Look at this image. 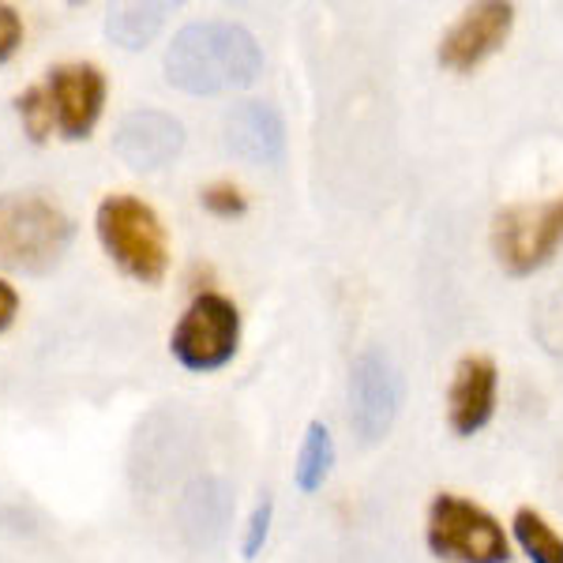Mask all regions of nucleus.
<instances>
[{
	"instance_id": "ddd939ff",
	"label": "nucleus",
	"mask_w": 563,
	"mask_h": 563,
	"mask_svg": "<svg viewBox=\"0 0 563 563\" xmlns=\"http://www.w3.org/2000/svg\"><path fill=\"white\" fill-rule=\"evenodd\" d=\"M496 410V365L488 357L459 361L448 395V421L459 435H474L493 421Z\"/></svg>"
},
{
	"instance_id": "6e6552de",
	"label": "nucleus",
	"mask_w": 563,
	"mask_h": 563,
	"mask_svg": "<svg viewBox=\"0 0 563 563\" xmlns=\"http://www.w3.org/2000/svg\"><path fill=\"white\" fill-rule=\"evenodd\" d=\"M515 26V8L507 0H485L470 4L459 15V23L443 34L440 42V65L448 71H474L507 42Z\"/></svg>"
},
{
	"instance_id": "412c9836",
	"label": "nucleus",
	"mask_w": 563,
	"mask_h": 563,
	"mask_svg": "<svg viewBox=\"0 0 563 563\" xmlns=\"http://www.w3.org/2000/svg\"><path fill=\"white\" fill-rule=\"evenodd\" d=\"M15 312H20V294H15L8 282H0V331H8V327H12Z\"/></svg>"
},
{
	"instance_id": "aec40b11",
	"label": "nucleus",
	"mask_w": 563,
	"mask_h": 563,
	"mask_svg": "<svg viewBox=\"0 0 563 563\" xmlns=\"http://www.w3.org/2000/svg\"><path fill=\"white\" fill-rule=\"evenodd\" d=\"M23 45V15L20 8L0 4V65L15 57V49Z\"/></svg>"
},
{
	"instance_id": "9d476101",
	"label": "nucleus",
	"mask_w": 563,
	"mask_h": 563,
	"mask_svg": "<svg viewBox=\"0 0 563 563\" xmlns=\"http://www.w3.org/2000/svg\"><path fill=\"white\" fill-rule=\"evenodd\" d=\"M180 147H185V129L177 117L162 113V109H132L113 129V154L140 174L169 166Z\"/></svg>"
},
{
	"instance_id": "a211bd4d",
	"label": "nucleus",
	"mask_w": 563,
	"mask_h": 563,
	"mask_svg": "<svg viewBox=\"0 0 563 563\" xmlns=\"http://www.w3.org/2000/svg\"><path fill=\"white\" fill-rule=\"evenodd\" d=\"M271 519H275V499L263 493V499L256 504V511H252V519H249V530H244V541H241V556L244 560H256L263 552L267 533H271Z\"/></svg>"
},
{
	"instance_id": "39448f33",
	"label": "nucleus",
	"mask_w": 563,
	"mask_h": 563,
	"mask_svg": "<svg viewBox=\"0 0 563 563\" xmlns=\"http://www.w3.org/2000/svg\"><path fill=\"white\" fill-rule=\"evenodd\" d=\"M563 244V196L541 203H515L496 214L493 252L507 275L522 278L541 271Z\"/></svg>"
},
{
	"instance_id": "0eeeda50",
	"label": "nucleus",
	"mask_w": 563,
	"mask_h": 563,
	"mask_svg": "<svg viewBox=\"0 0 563 563\" xmlns=\"http://www.w3.org/2000/svg\"><path fill=\"white\" fill-rule=\"evenodd\" d=\"M402 410V376L387 353L365 350L350 368V429L361 443H379Z\"/></svg>"
},
{
	"instance_id": "f3484780",
	"label": "nucleus",
	"mask_w": 563,
	"mask_h": 563,
	"mask_svg": "<svg viewBox=\"0 0 563 563\" xmlns=\"http://www.w3.org/2000/svg\"><path fill=\"white\" fill-rule=\"evenodd\" d=\"M15 113L23 121V132L31 135L34 143H45L57 124V113H53V98L45 87H26L20 98H15Z\"/></svg>"
},
{
	"instance_id": "423d86ee",
	"label": "nucleus",
	"mask_w": 563,
	"mask_h": 563,
	"mask_svg": "<svg viewBox=\"0 0 563 563\" xmlns=\"http://www.w3.org/2000/svg\"><path fill=\"white\" fill-rule=\"evenodd\" d=\"M241 342V312L230 297L199 294L169 334V353L188 372H214L230 365Z\"/></svg>"
},
{
	"instance_id": "1a4fd4ad",
	"label": "nucleus",
	"mask_w": 563,
	"mask_h": 563,
	"mask_svg": "<svg viewBox=\"0 0 563 563\" xmlns=\"http://www.w3.org/2000/svg\"><path fill=\"white\" fill-rule=\"evenodd\" d=\"M45 90L53 98V113H57V129L65 140H87L95 132L98 117L106 106V76L90 60H76V65L49 68Z\"/></svg>"
},
{
	"instance_id": "f257e3e1",
	"label": "nucleus",
	"mask_w": 563,
	"mask_h": 563,
	"mask_svg": "<svg viewBox=\"0 0 563 563\" xmlns=\"http://www.w3.org/2000/svg\"><path fill=\"white\" fill-rule=\"evenodd\" d=\"M263 71V49L249 26L230 20L188 23L174 34L166 49L169 87L196 98L244 90Z\"/></svg>"
},
{
	"instance_id": "f8f14e48",
	"label": "nucleus",
	"mask_w": 563,
	"mask_h": 563,
	"mask_svg": "<svg viewBox=\"0 0 563 563\" xmlns=\"http://www.w3.org/2000/svg\"><path fill=\"white\" fill-rule=\"evenodd\" d=\"M230 519H233V493L222 477H196L177 499L180 533L196 549H214L225 538Z\"/></svg>"
},
{
	"instance_id": "7ed1b4c3",
	"label": "nucleus",
	"mask_w": 563,
	"mask_h": 563,
	"mask_svg": "<svg viewBox=\"0 0 563 563\" xmlns=\"http://www.w3.org/2000/svg\"><path fill=\"white\" fill-rule=\"evenodd\" d=\"M95 230H98V241H102L106 256L129 278L143 282V286H154V282L166 278V267H169L166 225H162L154 207H147L143 199L106 196L102 203H98Z\"/></svg>"
},
{
	"instance_id": "dca6fc26",
	"label": "nucleus",
	"mask_w": 563,
	"mask_h": 563,
	"mask_svg": "<svg viewBox=\"0 0 563 563\" xmlns=\"http://www.w3.org/2000/svg\"><path fill=\"white\" fill-rule=\"evenodd\" d=\"M515 538H519L522 552L533 563H563V538L544 522V515H538L533 507L515 511Z\"/></svg>"
},
{
	"instance_id": "20e7f679",
	"label": "nucleus",
	"mask_w": 563,
	"mask_h": 563,
	"mask_svg": "<svg viewBox=\"0 0 563 563\" xmlns=\"http://www.w3.org/2000/svg\"><path fill=\"white\" fill-rule=\"evenodd\" d=\"M429 549L440 560L455 563H507L511 549H507L504 526H499L485 507L474 499H462L451 493H440L429 507Z\"/></svg>"
},
{
	"instance_id": "6ab92c4d",
	"label": "nucleus",
	"mask_w": 563,
	"mask_h": 563,
	"mask_svg": "<svg viewBox=\"0 0 563 563\" xmlns=\"http://www.w3.org/2000/svg\"><path fill=\"white\" fill-rule=\"evenodd\" d=\"M199 199H203V207L214 218H241L244 211H249V203H244L241 188L238 185H225V180H218V185L203 188V192H199Z\"/></svg>"
},
{
	"instance_id": "4468645a",
	"label": "nucleus",
	"mask_w": 563,
	"mask_h": 563,
	"mask_svg": "<svg viewBox=\"0 0 563 563\" xmlns=\"http://www.w3.org/2000/svg\"><path fill=\"white\" fill-rule=\"evenodd\" d=\"M169 4H113L106 15V34L121 49H143L158 38Z\"/></svg>"
},
{
	"instance_id": "f03ea898",
	"label": "nucleus",
	"mask_w": 563,
	"mask_h": 563,
	"mask_svg": "<svg viewBox=\"0 0 563 563\" xmlns=\"http://www.w3.org/2000/svg\"><path fill=\"white\" fill-rule=\"evenodd\" d=\"M76 241V222L45 196H0V267L15 275H45Z\"/></svg>"
},
{
	"instance_id": "2eb2a0df",
	"label": "nucleus",
	"mask_w": 563,
	"mask_h": 563,
	"mask_svg": "<svg viewBox=\"0 0 563 563\" xmlns=\"http://www.w3.org/2000/svg\"><path fill=\"white\" fill-rule=\"evenodd\" d=\"M331 466H334V440L323 421H312L301 440V455H297V466H294V485L301 488L305 496L316 493V488H323Z\"/></svg>"
},
{
	"instance_id": "9b49d317",
	"label": "nucleus",
	"mask_w": 563,
	"mask_h": 563,
	"mask_svg": "<svg viewBox=\"0 0 563 563\" xmlns=\"http://www.w3.org/2000/svg\"><path fill=\"white\" fill-rule=\"evenodd\" d=\"M225 147L252 166H278L286 154V121L271 102H241L225 117Z\"/></svg>"
}]
</instances>
